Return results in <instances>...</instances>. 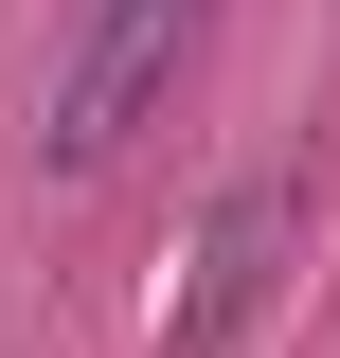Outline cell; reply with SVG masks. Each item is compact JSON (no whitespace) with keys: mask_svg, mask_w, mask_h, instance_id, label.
<instances>
[{"mask_svg":"<svg viewBox=\"0 0 340 358\" xmlns=\"http://www.w3.org/2000/svg\"><path fill=\"white\" fill-rule=\"evenodd\" d=\"M179 54H197V0H90L72 18V72H54V108H36V162L54 179H108L143 126H162Z\"/></svg>","mask_w":340,"mask_h":358,"instance_id":"cell-1","label":"cell"},{"mask_svg":"<svg viewBox=\"0 0 340 358\" xmlns=\"http://www.w3.org/2000/svg\"><path fill=\"white\" fill-rule=\"evenodd\" d=\"M287 251H304V162L269 143L233 197H215V233H197V268H179V305H162V358H233L269 305H287Z\"/></svg>","mask_w":340,"mask_h":358,"instance_id":"cell-2","label":"cell"}]
</instances>
